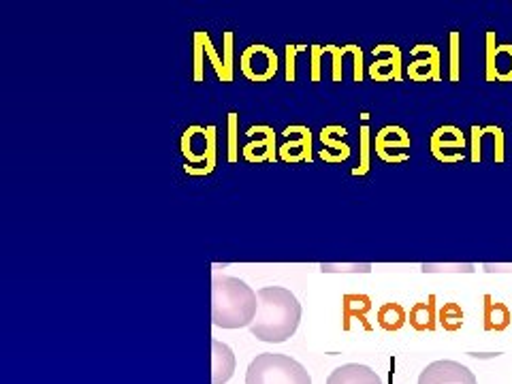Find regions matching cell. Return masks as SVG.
<instances>
[{
	"label": "cell",
	"instance_id": "cell-1",
	"mask_svg": "<svg viewBox=\"0 0 512 384\" xmlns=\"http://www.w3.org/2000/svg\"><path fill=\"white\" fill-rule=\"evenodd\" d=\"M259 310L250 325L256 340L267 344H282L293 338L301 323V303L282 286H267L259 293Z\"/></svg>",
	"mask_w": 512,
	"mask_h": 384
},
{
	"label": "cell",
	"instance_id": "cell-2",
	"mask_svg": "<svg viewBox=\"0 0 512 384\" xmlns=\"http://www.w3.org/2000/svg\"><path fill=\"white\" fill-rule=\"evenodd\" d=\"M259 310V295L239 278L216 276L212 280V320L220 329L250 327Z\"/></svg>",
	"mask_w": 512,
	"mask_h": 384
},
{
	"label": "cell",
	"instance_id": "cell-3",
	"mask_svg": "<svg viewBox=\"0 0 512 384\" xmlns=\"http://www.w3.org/2000/svg\"><path fill=\"white\" fill-rule=\"evenodd\" d=\"M246 384H312L306 367L288 355L263 352L246 372Z\"/></svg>",
	"mask_w": 512,
	"mask_h": 384
},
{
	"label": "cell",
	"instance_id": "cell-4",
	"mask_svg": "<svg viewBox=\"0 0 512 384\" xmlns=\"http://www.w3.org/2000/svg\"><path fill=\"white\" fill-rule=\"evenodd\" d=\"M182 154L190 165H203L190 175H207L216 167V126H190L182 137Z\"/></svg>",
	"mask_w": 512,
	"mask_h": 384
},
{
	"label": "cell",
	"instance_id": "cell-5",
	"mask_svg": "<svg viewBox=\"0 0 512 384\" xmlns=\"http://www.w3.org/2000/svg\"><path fill=\"white\" fill-rule=\"evenodd\" d=\"M239 64H242V73L246 79H250V82H269V79L276 77L280 67L276 52L261 43L246 47V52L242 54Z\"/></svg>",
	"mask_w": 512,
	"mask_h": 384
},
{
	"label": "cell",
	"instance_id": "cell-6",
	"mask_svg": "<svg viewBox=\"0 0 512 384\" xmlns=\"http://www.w3.org/2000/svg\"><path fill=\"white\" fill-rule=\"evenodd\" d=\"M463 148H466V137H463L457 126H440L436 128L434 135H431V154H434V158L440 160V163H461Z\"/></svg>",
	"mask_w": 512,
	"mask_h": 384
},
{
	"label": "cell",
	"instance_id": "cell-7",
	"mask_svg": "<svg viewBox=\"0 0 512 384\" xmlns=\"http://www.w3.org/2000/svg\"><path fill=\"white\" fill-rule=\"evenodd\" d=\"M374 64H370V77L374 82H402L404 64L402 50L397 45H378L372 50Z\"/></svg>",
	"mask_w": 512,
	"mask_h": 384
},
{
	"label": "cell",
	"instance_id": "cell-8",
	"mask_svg": "<svg viewBox=\"0 0 512 384\" xmlns=\"http://www.w3.org/2000/svg\"><path fill=\"white\" fill-rule=\"evenodd\" d=\"M419 384H478L466 365L457 361H434L419 376Z\"/></svg>",
	"mask_w": 512,
	"mask_h": 384
},
{
	"label": "cell",
	"instance_id": "cell-9",
	"mask_svg": "<svg viewBox=\"0 0 512 384\" xmlns=\"http://www.w3.org/2000/svg\"><path fill=\"white\" fill-rule=\"evenodd\" d=\"M414 62L408 67L412 82H440V52L436 45H416L412 50Z\"/></svg>",
	"mask_w": 512,
	"mask_h": 384
},
{
	"label": "cell",
	"instance_id": "cell-10",
	"mask_svg": "<svg viewBox=\"0 0 512 384\" xmlns=\"http://www.w3.org/2000/svg\"><path fill=\"white\" fill-rule=\"evenodd\" d=\"M248 135L256 137V141L252 139L244 148V158L248 160V163H271V160H276L274 128L256 126V128H250Z\"/></svg>",
	"mask_w": 512,
	"mask_h": 384
},
{
	"label": "cell",
	"instance_id": "cell-11",
	"mask_svg": "<svg viewBox=\"0 0 512 384\" xmlns=\"http://www.w3.org/2000/svg\"><path fill=\"white\" fill-rule=\"evenodd\" d=\"M327 384H384L382 378L367 365L346 363L338 370H333L327 378Z\"/></svg>",
	"mask_w": 512,
	"mask_h": 384
},
{
	"label": "cell",
	"instance_id": "cell-12",
	"mask_svg": "<svg viewBox=\"0 0 512 384\" xmlns=\"http://www.w3.org/2000/svg\"><path fill=\"white\" fill-rule=\"evenodd\" d=\"M235 374L233 350L218 340L212 342V384L229 382Z\"/></svg>",
	"mask_w": 512,
	"mask_h": 384
},
{
	"label": "cell",
	"instance_id": "cell-13",
	"mask_svg": "<svg viewBox=\"0 0 512 384\" xmlns=\"http://www.w3.org/2000/svg\"><path fill=\"white\" fill-rule=\"evenodd\" d=\"M410 148V135L402 126H384L376 135L374 150L380 158L389 154V150H408Z\"/></svg>",
	"mask_w": 512,
	"mask_h": 384
},
{
	"label": "cell",
	"instance_id": "cell-14",
	"mask_svg": "<svg viewBox=\"0 0 512 384\" xmlns=\"http://www.w3.org/2000/svg\"><path fill=\"white\" fill-rule=\"evenodd\" d=\"M372 310V299L367 295H344L342 297V314H344V329H350V320H361L363 327L370 331L372 325L367 323V312Z\"/></svg>",
	"mask_w": 512,
	"mask_h": 384
},
{
	"label": "cell",
	"instance_id": "cell-15",
	"mask_svg": "<svg viewBox=\"0 0 512 384\" xmlns=\"http://www.w3.org/2000/svg\"><path fill=\"white\" fill-rule=\"evenodd\" d=\"M291 139V137H288ZM280 158L284 163H303V160H312V135L310 128L301 126V137L299 139H291L286 141L284 146L280 148Z\"/></svg>",
	"mask_w": 512,
	"mask_h": 384
},
{
	"label": "cell",
	"instance_id": "cell-16",
	"mask_svg": "<svg viewBox=\"0 0 512 384\" xmlns=\"http://www.w3.org/2000/svg\"><path fill=\"white\" fill-rule=\"evenodd\" d=\"M436 297L431 295L427 303H414L410 310V325L416 331H436Z\"/></svg>",
	"mask_w": 512,
	"mask_h": 384
},
{
	"label": "cell",
	"instance_id": "cell-17",
	"mask_svg": "<svg viewBox=\"0 0 512 384\" xmlns=\"http://www.w3.org/2000/svg\"><path fill=\"white\" fill-rule=\"evenodd\" d=\"M485 331H506L510 327L512 314L502 301H493L489 295L485 297Z\"/></svg>",
	"mask_w": 512,
	"mask_h": 384
},
{
	"label": "cell",
	"instance_id": "cell-18",
	"mask_svg": "<svg viewBox=\"0 0 512 384\" xmlns=\"http://www.w3.org/2000/svg\"><path fill=\"white\" fill-rule=\"evenodd\" d=\"M376 318H378V325L384 331L395 333V331H399V329L406 325L408 314H406V310L402 306H399V303L393 301V303H384V306H380Z\"/></svg>",
	"mask_w": 512,
	"mask_h": 384
},
{
	"label": "cell",
	"instance_id": "cell-19",
	"mask_svg": "<svg viewBox=\"0 0 512 384\" xmlns=\"http://www.w3.org/2000/svg\"><path fill=\"white\" fill-rule=\"evenodd\" d=\"M331 135H333V126L323 128V133H320V141H323L325 146V150L320 152V158L327 160V163H342V160L350 156V148L342 141H335Z\"/></svg>",
	"mask_w": 512,
	"mask_h": 384
},
{
	"label": "cell",
	"instance_id": "cell-20",
	"mask_svg": "<svg viewBox=\"0 0 512 384\" xmlns=\"http://www.w3.org/2000/svg\"><path fill=\"white\" fill-rule=\"evenodd\" d=\"M463 318H466V314H463L459 303H444L440 314H438L440 325L446 331H459L463 327Z\"/></svg>",
	"mask_w": 512,
	"mask_h": 384
},
{
	"label": "cell",
	"instance_id": "cell-21",
	"mask_svg": "<svg viewBox=\"0 0 512 384\" xmlns=\"http://www.w3.org/2000/svg\"><path fill=\"white\" fill-rule=\"evenodd\" d=\"M495 79L512 82V45H500L495 54Z\"/></svg>",
	"mask_w": 512,
	"mask_h": 384
},
{
	"label": "cell",
	"instance_id": "cell-22",
	"mask_svg": "<svg viewBox=\"0 0 512 384\" xmlns=\"http://www.w3.org/2000/svg\"><path fill=\"white\" fill-rule=\"evenodd\" d=\"M423 274H474L476 265L472 263H423Z\"/></svg>",
	"mask_w": 512,
	"mask_h": 384
},
{
	"label": "cell",
	"instance_id": "cell-23",
	"mask_svg": "<svg viewBox=\"0 0 512 384\" xmlns=\"http://www.w3.org/2000/svg\"><path fill=\"white\" fill-rule=\"evenodd\" d=\"M323 274H370V263H320Z\"/></svg>",
	"mask_w": 512,
	"mask_h": 384
},
{
	"label": "cell",
	"instance_id": "cell-24",
	"mask_svg": "<svg viewBox=\"0 0 512 384\" xmlns=\"http://www.w3.org/2000/svg\"><path fill=\"white\" fill-rule=\"evenodd\" d=\"M370 171V128L363 124L361 128V163L357 169H352V175H365Z\"/></svg>",
	"mask_w": 512,
	"mask_h": 384
},
{
	"label": "cell",
	"instance_id": "cell-25",
	"mask_svg": "<svg viewBox=\"0 0 512 384\" xmlns=\"http://www.w3.org/2000/svg\"><path fill=\"white\" fill-rule=\"evenodd\" d=\"M205 30L195 32V82H203V52H205Z\"/></svg>",
	"mask_w": 512,
	"mask_h": 384
},
{
	"label": "cell",
	"instance_id": "cell-26",
	"mask_svg": "<svg viewBox=\"0 0 512 384\" xmlns=\"http://www.w3.org/2000/svg\"><path fill=\"white\" fill-rule=\"evenodd\" d=\"M461 43V35L457 30L451 32V82H459L461 75V62H459V45Z\"/></svg>",
	"mask_w": 512,
	"mask_h": 384
},
{
	"label": "cell",
	"instance_id": "cell-27",
	"mask_svg": "<svg viewBox=\"0 0 512 384\" xmlns=\"http://www.w3.org/2000/svg\"><path fill=\"white\" fill-rule=\"evenodd\" d=\"M495 54H498V47H495V32H487V82H498L495 79Z\"/></svg>",
	"mask_w": 512,
	"mask_h": 384
},
{
	"label": "cell",
	"instance_id": "cell-28",
	"mask_svg": "<svg viewBox=\"0 0 512 384\" xmlns=\"http://www.w3.org/2000/svg\"><path fill=\"white\" fill-rule=\"evenodd\" d=\"M325 52H331V54H333V82H342V77H344L342 58H344V54H346V47L327 45Z\"/></svg>",
	"mask_w": 512,
	"mask_h": 384
},
{
	"label": "cell",
	"instance_id": "cell-29",
	"mask_svg": "<svg viewBox=\"0 0 512 384\" xmlns=\"http://www.w3.org/2000/svg\"><path fill=\"white\" fill-rule=\"evenodd\" d=\"M205 54L210 56V60L214 62V69H216V75L220 77V82H229V79H227V69H224V64L220 62V58H218V54L214 50V45L210 41V35H205Z\"/></svg>",
	"mask_w": 512,
	"mask_h": 384
},
{
	"label": "cell",
	"instance_id": "cell-30",
	"mask_svg": "<svg viewBox=\"0 0 512 384\" xmlns=\"http://www.w3.org/2000/svg\"><path fill=\"white\" fill-rule=\"evenodd\" d=\"M306 50V45H286V82H295V56Z\"/></svg>",
	"mask_w": 512,
	"mask_h": 384
},
{
	"label": "cell",
	"instance_id": "cell-31",
	"mask_svg": "<svg viewBox=\"0 0 512 384\" xmlns=\"http://www.w3.org/2000/svg\"><path fill=\"white\" fill-rule=\"evenodd\" d=\"M237 114L231 111L229 114V163L237 160Z\"/></svg>",
	"mask_w": 512,
	"mask_h": 384
},
{
	"label": "cell",
	"instance_id": "cell-32",
	"mask_svg": "<svg viewBox=\"0 0 512 384\" xmlns=\"http://www.w3.org/2000/svg\"><path fill=\"white\" fill-rule=\"evenodd\" d=\"M224 69H227V79L233 82V32L224 35Z\"/></svg>",
	"mask_w": 512,
	"mask_h": 384
},
{
	"label": "cell",
	"instance_id": "cell-33",
	"mask_svg": "<svg viewBox=\"0 0 512 384\" xmlns=\"http://www.w3.org/2000/svg\"><path fill=\"white\" fill-rule=\"evenodd\" d=\"M480 139H483V128L472 126V160L480 163L483 160V152H480Z\"/></svg>",
	"mask_w": 512,
	"mask_h": 384
},
{
	"label": "cell",
	"instance_id": "cell-34",
	"mask_svg": "<svg viewBox=\"0 0 512 384\" xmlns=\"http://www.w3.org/2000/svg\"><path fill=\"white\" fill-rule=\"evenodd\" d=\"M325 54V47L312 45V82H320V58Z\"/></svg>",
	"mask_w": 512,
	"mask_h": 384
},
{
	"label": "cell",
	"instance_id": "cell-35",
	"mask_svg": "<svg viewBox=\"0 0 512 384\" xmlns=\"http://www.w3.org/2000/svg\"><path fill=\"white\" fill-rule=\"evenodd\" d=\"M350 54L355 58V82H363V52L359 45H348Z\"/></svg>",
	"mask_w": 512,
	"mask_h": 384
},
{
	"label": "cell",
	"instance_id": "cell-36",
	"mask_svg": "<svg viewBox=\"0 0 512 384\" xmlns=\"http://www.w3.org/2000/svg\"><path fill=\"white\" fill-rule=\"evenodd\" d=\"M487 274H512V263H485Z\"/></svg>",
	"mask_w": 512,
	"mask_h": 384
}]
</instances>
